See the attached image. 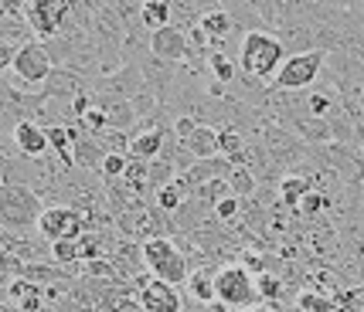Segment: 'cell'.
Wrapping results in <instances>:
<instances>
[{
    "instance_id": "cell-1",
    "label": "cell",
    "mask_w": 364,
    "mask_h": 312,
    "mask_svg": "<svg viewBox=\"0 0 364 312\" xmlns=\"http://www.w3.org/2000/svg\"><path fill=\"white\" fill-rule=\"evenodd\" d=\"M45 197L21 184H0V231L4 234H34L45 214Z\"/></svg>"
},
{
    "instance_id": "cell-2",
    "label": "cell",
    "mask_w": 364,
    "mask_h": 312,
    "mask_svg": "<svg viewBox=\"0 0 364 312\" xmlns=\"http://www.w3.org/2000/svg\"><path fill=\"white\" fill-rule=\"evenodd\" d=\"M286 62V48L272 31H249L238 45V72L249 78H276Z\"/></svg>"
},
{
    "instance_id": "cell-3",
    "label": "cell",
    "mask_w": 364,
    "mask_h": 312,
    "mask_svg": "<svg viewBox=\"0 0 364 312\" xmlns=\"http://www.w3.org/2000/svg\"><path fill=\"white\" fill-rule=\"evenodd\" d=\"M11 75L14 78H7V82H11L14 89H21V92H28V95L45 92V85L51 82V75H55V62H51V51H48L45 41L34 38V41L17 48Z\"/></svg>"
},
{
    "instance_id": "cell-4",
    "label": "cell",
    "mask_w": 364,
    "mask_h": 312,
    "mask_svg": "<svg viewBox=\"0 0 364 312\" xmlns=\"http://www.w3.org/2000/svg\"><path fill=\"white\" fill-rule=\"evenodd\" d=\"M140 251H143V262H146V268H150V275H154V279L167 282V285H181V282H188V275H191L188 258H184V251L177 248L167 234L143 241Z\"/></svg>"
},
{
    "instance_id": "cell-5",
    "label": "cell",
    "mask_w": 364,
    "mask_h": 312,
    "mask_svg": "<svg viewBox=\"0 0 364 312\" xmlns=\"http://www.w3.org/2000/svg\"><path fill=\"white\" fill-rule=\"evenodd\" d=\"M259 292H255V279L249 275L245 265H222L215 272V302L225 309H252Z\"/></svg>"
},
{
    "instance_id": "cell-6",
    "label": "cell",
    "mask_w": 364,
    "mask_h": 312,
    "mask_svg": "<svg viewBox=\"0 0 364 312\" xmlns=\"http://www.w3.org/2000/svg\"><path fill=\"white\" fill-rule=\"evenodd\" d=\"M327 68V55L323 51H310V55H293L286 58L283 68L272 78V89L276 92H310L314 82H320Z\"/></svg>"
},
{
    "instance_id": "cell-7",
    "label": "cell",
    "mask_w": 364,
    "mask_h": 312,
    "mask_svg": "<svg viewBox=\"0 0 364 312\" xmlns=\"http://www.w3.org/2000/svg\"><path fill=\"white\" fill-rule=\"evenodd\" d=\"M85 231H92L89 228V218L75 211L72 204H48L41 221H38V234L45 238V241H79Z\"/></svg>"
},
{
    "instance_id": "cell-8",
    "label": "cell",
    "mask_w": 364,
    "mask_h": 312,
    "mask_svg": "<svg viewBox=\"0 0 364 312\" xmlns=\"http://www.w3.org/2000/svg\"><path fill=\"white\" fill-rule=\"evenodd\" d=\"M262 146H266V153L272 156V163H276L279 170H289V167H296V163H306V156H310L306 143H303L296 133H289L286 126H276V123L266 126Z\"/></svg>"
},
{
    "instance_id": "cell-9",
    "label": "cell",
    "mask_w": 364,
    "mask_h": 312,
    "mask_svg": "<svg viewBox=\"0 0 364 312\" xmlns=\"http://www.w3.org/2000/svg\"><path fill=\"white\" fill-rule=\"evenodd\" d=\"M68 11H72V0H31L24 7V21L31 24L38 41H51V38L62 34Z\"/></svg>"
},
{
    "instance_id": "cell-10",
    "label": "cell",
    "mask_w": 364,
    "mask_h": 312,
    "mask_svg": "<svg viewBox=\"0 0 364 312\" xmlns=\"http://www.w3.org/2000/svg\"><path fill=\"white\" fill-rule=\"evenodd\" d=\"M150 55L154 58H160V62H167V65H184L191 58V41H188V34L181 31V28H160V31L150 34Z\"/></svg>"
},
{
    "instance_id": "cell-11",
    "label": "cell",
    "mask_w": 364,
    "mask_h": 312,
    "mask_svg": "<svg viewBox=\"0 0 364 312\" xmlns=\"http://www.w3.org/2000/svg\"><path fill=\"white\" fill-rule=\"evenodd\" d=\"M136 299H140V312H184L174 285L154 279V275L140 279V296Z\"/></svg>"
},
{
    "instance_id": "cell-12",
    "label": "cell",
    "mask_w": 364,
    "mask_h": 312,
    "mask_svg": "<svg viewBox=\"0 0 364 312\" xmlns=\"http://www.w3.org/2000/svg\"><path fill=\"white\" fill-rule=\"evenodd\" d=\"M48 133L41 123H21L14 129V156L24 160H45L48 156Z\"/></svg>"
},
{
    "instance_id": "cell-13",
    "label": "cell",
    "mask_w": 364,
    "mask_h": 312,
    "mask_svg": "<svg viewBox=\"0 0 364 312\" xmlns=\"http://www.w3.org/2000/svg\"><path fill=\"white\" fill-rule=\"evenodd\" d=\"M167 146V129H143V133H129V160H140V163H154L164 156Z\"/></svg>"
},
{
    "instance_id": "cell-14",
    "label": "cell",
    "mask_w": 364,
    "mask_h": 312,
    "mask_svg": "<svg viewBox=\"0 0 364 312\" xmlns=\"http://www.w3.org/2000/svg\"><path fill=\"white\" fill-rule=\"evenodd\" d=\"M201 34L208 38V45H211V51H222V45L232 38V31H235V21H232V14L225 11V7H211L205 17H201Z\"/></svg>"
},
{
    "instance_id": "cell-15",
    "label": "cell",
    "mask_w": 364,
    "mask_h": 312,
    "mask_svg": "<svg viewBox=\"0 0 364 312\" xmlns=\"http://www.w3.org/2000/svg\"><path fill=\"white\" fill-rule=\"evenodd\" d=\"M184 146L191 150V156H194L198 163H201V160H215V156L222 153V133H218V126L201 123Z\"/></svg>"
},
{
    "instance_id": "cell-16",
    "label": "cell",
    "mask_w": 364,
    "mask_h": 312,
    "mask_svg": "<svg viewBox=\"0 0 364 312\" xmlns=\"http://www.w3.org/2000/svg\"><path fill=\"white\" fill-rule=\"evenodd\" d=\"M314 190V180L310 177H303V173H286V177H279V201L289 207V211H296L300 207V201Z\"/></svg>"
},
{
    "instance_id": "cell-17",
    "label": "cell",
    "mask_w": 364,
    "mask_h": 312,
    "mask_svg": "<svg viewBox=\"0 0 364 312\" xmlns=\"http://www.w3.org/2000/svg\"><path fill=\"white\" fill-rule=\"evenodd\" d=\"M215 272H218V268L205 265L188 275V292L194 302H201V306H211V302H215Z\"/></svg>"
},
{
    "instance_id": "cell-18",
    "label": "cell",
    "mask_w": 364,
    "mask_h": 312,
    "mask_svg": "<svg viewBox=\"0 0 364 312\" xmlns=\"http://www.w3.org/2000/svg\"><path fill=\"white\" fill-rule=\"evenodd\" d=\"M140 21L150 34L160 31V28H171V4L167 0H146L140 11Z\"/></svg>"
},
{
    "instance_id": "cell-19",
    "label": "cell",
    "mask_w": 364,
    "mask_h": 312,
    "mask_svg": "<svg viewBox=\"0 0 364 312\" xmlns=\"http://www.w3.org/2000/svg\"><path fill=\"white\" fill-rule=\"evenodd\" d=\"M72 272H62V265H55V262H31V265H24V279L34 282L38 289L41 285H51V282L58 279H68Z\"/></svg>"
},
{
    "instance_id": "cell-20",
    "label": "cell",
    "mask_w": 364,
    "mask_h": 312,
    "mask_svg": "<svg viewBox=\"0 0 364 312\" xmlns=\"http://www.w3.org/2000/svg\"><path fill=\"white\" fill-rule=\"evenodd\" d=\"M255 292H259V299H266V302L283 299V292H286L283 275H279V272H262V275L255 279Z\"/></svg>"
},
{
    "instance_id": "cell-21",
    "label": "cell",
    "mask_w": 364,
    "mask_h": 312,
    "mask_svg": "<svg viewBox=\"0 0 364 312\" xmlns=\"http://www.w3.org/2000/svg\"><path fill=\"white\" fill-rule=\"evenodd\" d=\"M228 187H232V194H235V197H249V194H255V190H259V180L252 177V170H249L245 163H238L235 170L228 173Z\"/></svg>"
},
{
    "instance_id": "cell-22",
    "label": "cell",
    "mask_w": 364,
    "mask_h": 312,
    "mask_svg": "<svg viewBox=\"0 0 364 312\" xmlns=\"http://www.w3.org/2000/svg\"><path fill=\"white\" fill-rule=\"evenodd\" d=\"M51 262L62 268H68V265L75 268V262H82L79 241H55V245H51Z\"/></svg>"
},
{
    "instance_id": "cell-23",
    "label": "cell",
    "mask_w": 364,
    "mask_h": 312,
    "mask_svg": "<svg viewBox=\"0 0 364 312\" xmlns=\"http://www.w3.org/2000/svg\"><path fill=\"white\" fill-rule=\"evenodd\" d=\"M184 201H188V194L177 187V184H171V187L157 190V207H160V214H177V211L184 207Z\"/></svg>"
},
{
    "instance_id": "cell-24",
    "label": "cell",
    "mask_w": 364,
    "mask_h": 312,
    "mask_svg": "<svg viewBox=\"0 0 364 312\" xmlns=\"http://www.w3.org/2000/svg\"><path fill=\"white\" fill-rule=\"evenodd\" d=\"M327 207H331V197H327L323 190H310V194L300 201L296 214H300V218H306V221H314L320 211H327Z\"/></svg>"
},
{
    "instance_id": "cell-25",
    "label": "cell",
    "mask_w": 364,
    "mask_h": 312,
    "mask_svg": "<svg viewBox=\"0 0 364 312\" xmlns=\"http://www.w3.org/2000/svg\"><path fill=\"white\" fill-rule=\"evenodd\" d=\"M127 170H129V156H123V153H109L106 160H102V167H99V173L106 177V180H123L127 177Z\"/></svg>"
},
{
    "instance_id": "cell-26",
    "label": "cell",
    "mask_w": 364,
    "mask_h": 312,
    "mask_svg": "<svg viewBox=\"0 0 364 312\" xmlns=\"http://www.w3.org/2000/svg\"><path fill=\"white\" fill-rule=\"evenodd\" d=\"M296 309L300 312H333V302L327 296H320V292H300Z\"/></svg>"
},
{
    "instance_id": "cell-27",
    "label": "cell",
    "mask_w": 364,
    "mask_h": 312,
    "mask_svg": "<svg viewBox=\"0 0 364 312\" xmlns=\"http://www.w3.org/2000/svg\"><path fill=\"white\" fill-rule=\"evenodd\" d=\"M215 218H222V221L242 218V204H238V197H225V201L215 204Z\"/></svg>"
},
{
    "instance_id": "cell-28",
    "label": "cell",
    "mask_w": 364,
    "mask_h": 312,
    "mask_svg": "<svg viewBox=\"0 0 364 312\" xmlns=\"http://www.w3.org/2000/svg\"><path fill=\"white\" fill-rule=\"evenodd\" d=\"M14 55H17V48L0 45V82L7 78V72H11V68H14Z\"/></svg>"
},
{
    "instance_id": "cell-29",
    "label": "cell",
    "mask_w": 364,
    "mask_h": 312,
    "mask_svg": "<svg viewBox=\"0 0 364 312\" xmlns=\"http://www.w3.org/2000/svg\"><path fill=\"white\" fill-rule=\"evenodd\" d=\"M24 7L21 0H0V17H24Z\"/></svg>"
},
{
    "instance_id": "cell-30",
    "label": "cell",
    "mask_w": 364,
    "mask_h": 312,
    "mask_svg": "<svg viewBox=\"0 0 364 312\" xmlns=\"http://www.w3.org/2000/svg\"><path fill=\"white\" fill-rule=\"evenodd\" d=\"M242 312H269V309H259V306H252V309H242Z\"/></svg>"
},
{
    "instance_id": "cell-31",
    "label": "cell",
    "mask_w": 364,
    "mask_h": 312,
    "mask_svg": "<svg viewBox=\"0 0 364 312\" xmlns=\"http://www.w3.org/2000/svg\"><path fill=\"white\" fill-rule=\"evenodd\" d=\"M0 251H4V248H0Z\"/></svg>"
}]
</instances>
